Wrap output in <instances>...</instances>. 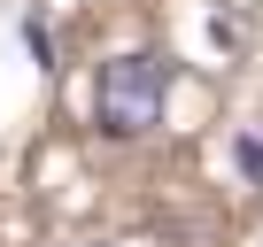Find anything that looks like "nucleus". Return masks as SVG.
I'll list each match as a JSON object with an SVG mask.
<instances>
[{
  "instance_id": "1",
  "label": "nucleus",
  "mask_w": 263,
  "mask_h": 247,
  "mask_svg": "<svg viewBox=\"0 0 263 247\" xmlns=\"http://www.w3.org/2000/svg\"><path fill=\"white\" fill-rule=\"evenodd\" d=\"M163 100H171V54L155 47H124L93 77V123L108 139H147L163 123Z\"/></svg>"
}]
</instances>
